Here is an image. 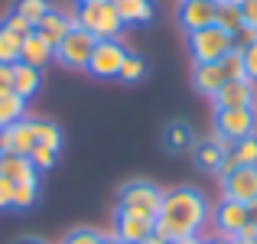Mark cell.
<instances>
[{"instance_id": "21", "label": "cell", "mask_w": 257, "mask_h": 244, "mask_svg": "<svg viewBox=\"0 0 257 244\" xmlns=\"http://www.w3.org/2000/svg\"><path fill=\"white\" fill-rule=\"evenodd\" d=\"M26 117V101L13 91H0V131L10 124H20Z\"/></svg>"}, {"instance_id": "39", "label": "cell", "mask_w": 257, "mask_h": 244, "mask_svg": "<svg viewBox=\"0 0 257 244\" xmlns=\"http://www.w3.org/2000/svg\"><path fill=\"white\" fill-rule=\"evenodd\" d=\"M234 241H257V225H251V221H247V225L241 228L238 234H234Z\"/></svg>"}, {"instance_id": "8", "label": "cell", "mask_w": 257, "mask_h": 244, "mask_svg": "<svg viewBox=\"0 0 257 244\" xmlns=\"http://www.w3.org/2000/svg\"><path fill=\"white\" fill-rule=\"evenodd\" d=\"M114 234H117L120 241H127V244H144V241H150L153 234H157V221L117 208V215H114Z\"/></svg>"}, {"instance_id": "35", "label": "cell", "mask_w": 257, "mask_h": 244, "mask_svg": "<svg viewBox=\"0 0 257 244\" xmlns=\"http://www.w3.org/2000/svg\"><path fill=\"white\" fill-rule=\"evenodd\" d=\"M244 75L257 85V43L244 49Z\"/></svg>"}, {"instance_id": "13", "label": "cell", "mask_w": 257, "mask_h": 244, "mask_svg": "<svg viewBox=\"0 0 257 244\" xmlns=\"http://www.w3.org/2000/svg\"><path fill=\"white\" fill-rule=\"evenodd\" d=\"M33 147H36V120L23 117L20 124L4 127V153H20V157H30Z\"/></svg>"}, {"instance_id": "7", "label": "cell", "mask_w": 257, "mask_h": 244, "mask_svg": "<svg viewBox=\"0 0 257 244\" xmlns=\"http://www.w3.org/2000/svg\"><path fill=\"white\" fill-rule=\"evenodd\" d=\"M124 59H127L124 43H120V39H104V43L94 46L91 62H88V72H91L94 78H117Z\"/></svg>"}, {"instance_id": "11", "label": "cell", "mask_w": 257, "mask_h": 244, "mask_svg": "<svg viewBox=\"0 0 257 244\" xmlns=\"http://www.w3.org/2000/svg\"><path fill=\"white\" fill-rule=\"evenodd\" d=\"M215 13H218V7H215L212 0H182L179 23H182L186 33H199V30H205V26H215Z\"/></svg>"}, {"instance_id": "25", "label": "cell", "mask_w": 257, "mask_h": 244, "mask_svg": "<svg viewBox=\"0 0 257 244\" xmlns=\"http://www.w3.org/2000/svg\"><path fill=\"white\" fill-rule=\"evenodd\" d=\"M166 147H170L173 153L192 150V131H189V124L176 120V124H170V127H166Z\"/></svg>"}, {"instance_id": "9", "label": "cell", "mask_w": 257, "mask_h": 244, "mask_svg": "<svg viewBox=\"0 0 257 244\" xmlns=\"http://www.w3.org/2000/svg\"><path fill=\"white\" fill-rule=\"evenodd\" d=\"M221 182H225V199L244 202V205L257 199V166H238Z\"/></svg>"}, {"instance_id": "15", "label": "cell", "mask_w": 257, "mask_h": 244, "mask_svg": "<svg viewBox=\"0 0 257 244\" xmlns=\"http://www.w3.org/2000/svg\"><path fill=\"white\" fill-rule=\"evenodd\" d=\"M215 225H218V231L225 234V238H234V234L247 225V205L244 202L225 199L218 208H215Z\"/></svg>"}, {"instance_id": "42", "label": "cell", "mask_w": 257, "mask_h": 244, "mask_svg": "<svg viewBox=\"0 0 257 244\" xmlns=\"http://www.w3.org/2000/svg\"><path fill=\"white\" fill-rule=\"evenodd\" d=\"M101 244H127V241H120L117 234H101Z\"/></svg>"}, {"instance_id": "34", "label": "cell", "mask_w": 257, "mask_h": 244, "mask_svg": "<svg viewBox=\"0 0 257 244\" xmlns=\"http://www.w3.org/2000/svg\"><path fill=\"white\" fill-rule=\"evenodd\" d=\"M231 39H234V49H247V46H254V43H257V30L244 23V26H241V30L231 36Z\"/></svg>"}, {"instance_id": "28", "label": "cell", "mask_w": 257, "mask_h": 244, "mask_svg": "<svg viewBox=\"0 0 257 244\" xmlns=\"http://www.w3.org/2000/svg\"><path fill=\"white\" fill-rule=\"evenodd\" d=\"M144 75H147V59L137 56V52H127V59H124V65H120L117 78L127 81V85H134V81H140Z\"/></svg>"}, {"instance_id": "40", "label": "cell", "mask_w": 257, "mask_h": 244, "mask_svg": "<svg viewBox=\"0 0 257 244\" xmlns=\"http://www.w3.org/2000/svg\"><path fill=\"white\" fill-rule=\"evenodd\" d=\"M247 221H251V225H257V199L247 202Z\"/></svg>"}, {"instance_id": "4", "label": "cell", "mask_w": 257, "mask_h": 244, "mask_svg": "<svg viewBox=\"0 0 257 244\" xmlns=\"http://www.w3.org/2000/svg\"><path fill=\"white\" fill-rule=\"evenodd\" d=\"M231 49L234 39L221 26H205L199 33H189V52H192L195 62H221Z\"/></svg>"}, {"instance_id": "43", "label": "cell", "mask_w": 257, "mask_h": 244, "mask_svg": "<svg viewBox=\"0 0 257 244\" xmlns=\"http://www.w3.org/2000/svg\"><path fill=\"white\" fill-rule=\"evenodd\" d=\"M205 244H238L234 238H225V234H218V238H212V241H205Z\"/></svg>"}, {"instance_id": "23", "label": "cell", "mask_w": 257, "mask_h": 244, "mask_svg": "<svg viewBox=\"0 0 257 244\" xmlns=\"http://www.w3.org/2000/svg\"><path fill=\"white\" fill-rule=\"evenodd\" d=\"M20 46H23V39L0 23V65H17L20 62Z\"/></svg>"}, {"instance_id": "47", "label": "cell", "mask_w": 257, "mask_h": 244, "mask_svg": "<svg viewBox=\"0 0 257 244\" xmlns=\"http://www.w3.org/2000/svg\"><path fill=\"white\" fill-rule=\"evenodd\" d=\"M78 4H104V0H78Z\"/></svg>"}, {"instance_id": "41", "label": "cell", "mask_w": 257, "mask_h": 244, "mask_svg": "<svg viewBox=\"0 0 257 244\" xmlns=\"http://www.w3.org/2000/svg\"><path fill=\"white\" fill-rule=\"evenodd\" d=\"M170 244H205L199 238V234H192V238H179V241H170Z\"/></svg>"}, {"instance_id": "1", "label": "cell", "mask_w": 257, "mask_h": 244, "mask_svg": "<svg viewBox=\"0 0 257 244\" xmlns=\"http://www.w3.org/2000/svg\"><path fill=\"white\" fill-rule=\"evenodd\" d=\"M205 221H208V202L199 189L179 186L173 192H163V205L157 215V234L163 241L192 238L205 228Z\"/></svg>"}, {"instance_id": "27", "label": "cell", "mask_w": 257, "mask_h": 244, "mask_svg": "<svg viewBox=\"0 0 257 244\" xmlns=\"http://www.w3.org/2000/svg\"><path fill=\"white\" fill-rule=\"evenodd\" d=\"M52 10L49 0H13V13H20V17H26L33 26L39 23V20L46 17V13Z\"/></svg>"}, {"instance_id": "45", "label": "cell", "mask_w": 257, "mask_h": 244, "mask_svg": "<svg viewBox=\"0 0 257 244\" xmlns=\"http://www.w3.org/2000/svg\"><path fill=\"white\" fill-rule=\"evenodd\" d=\"M144 244H170V241H163L160 234H153V238H150V241H144Z\"/></svg>"}, {"instance_id": "24", "label": "cell", "mask_w": 257, "mask_h": 244, "mask_svg": "<svg viewBox=\"0 0 257 244\" xmlns=\"http://www.w3.org/2000/svg\"><path fill=\"white\" fill-rule=\"evenodd\" d=\"M215 26H221L225 33H238L244 26V17H241V7L234 4H218V13H215Z\"/></svg>"}, {"instance_id": "3", "label": "cell", "mask_w": 257, "mask_h": 244, "mask_svg": "<svg viewBox=\"0 0 257 244\" xmlns=\"http://www.w3.org/2000/svg\"><path fill=\"white\" fill-rule=\"evenodd\" d=\"M160 205H163V192H160L153 182H144V179L127 182V186L120 189V199H117V208L134 212V215H140V218H150V221H157Z\"/></svg>"}, {"instance_id": "38", "label": "cell", "mask_w": 257, "mask_h": 244, "mask_svg": "<svg viewBox=\"0 0 257 244\" xmlns=\"http://www.w3.org/2000/svg\"><path fill=\"white\" fill-rule=\"evenodd\" d=\"M13 85V65H0V91H10Z\"/></svg>"}, {"instance_id": "26", "label": "cell", "mask_w": 257, "mask_h": 244, "mask_svg": "<svg viewBox=\"0 0 257 244\" xmlns=\"http://www.w3.org/2000/svg\"><path fill=\"white\" fill-rule=\"evenodd\" d=\"M231 160L238 163V166H257V134H251V137H244V140H234Z\"/></svg>"}, {"instance_id": "19", "label": "cell", "mask_w": 257, "mask_h": 244, "mask_svg": "<svg viewBox=\"0 0 257 244\" xmlns=\"http://www.w3.org/2000/svg\"><path fill=\"white\" fill-rule=\"evenodd\" d=\"M0 176H4V179H10L13 186H17V182L33 179V176H36V169H33L30 157H20V153H4V157H0Z\"/></svg>"}, {"instance_id": "5", "label": "cell", "mask_w": 257, "mask_h": 244, "mask_svg": "<svg viewBox=\"0 0 257 244\" xmlns=\"http://www.w3.org/2000/svg\"><path fill=\"white\" fill-rule=\"evenodd\" d=\"M94 46H98V39H94L91 33H85L82 26L75 23V30H72L69 36L56 46V62L65 65V69H88Z\"/></svg>"}, {"instance_id": "2", "label": "cell", "mask_w": 257, "mask_h": 244, "mask_svg": "<svg viewBox=\"0 0 257 244\" xmlns=\"http://www.w3.org/2000/svg\"><path fill=\"white\" fill-rule=\"evenodd\" d=\"M75 23L82 26L85 33H91L98 43H104V39H117L120 30H124V20H120L114 0H104V4H82Z\"/></svg>"}, {"instance_id": "36", "label": "cell", "mask_w": 257, "mask_h": 244, "mask_svg": "<svg viewBox=\"0 0 257 244\" xmlns=\"http://www.w3.org/2000/svg\"><path fill=\"white\" fill-rule=\"evenodd\" d=\"M7 208H13V182L0 176V212H7Z\"/></svg>"}, {"instance_id": "29", "label": "cell", "mask_w": 257, "mask_h": 244, "mask_svg": "<svg viewBox=\"0 0 257 244\" xmlns=\"http://www.w3.org/2000/svg\"><path fill=\"white\" fill-rule=\"evenodd\" d=\"M30 163H33V169L36 173H43V169H52L59 163V150L56 147H43V144H36L30 150Z\"/></svg>"}, {"instance_id": "49", "label": "cell", "mask_w": 257, "mask_h": 244, "mask_svg": "<svg viewBox=\"0 0 257 244\" xmlns=\"http://www.w3.org/2000/svg\"><path fill=\"white\" fill-rule=\"evenodd\" d=\"M238 244H257V241H238Z\"/></svg>"}, {"instance_id": "44", "label": "cell", "mask_w": 257, "mask_h": 244, "mask_svg": "<svg viewBox=\"0 0 257 244\" xmlns=\"http://www.w3.org/2000/svg\"><path fill=\"white\" fill-rule=\"evenodd\" d=\"M17 244H46V241H39V238H20Z\"/></svg>"}, {"instance_id": "37", "label": "cell", "mask_w": 257, "mask_h": 244, "mask_svg": "<svg viewBox=\"0 0 257 244\" xmlns=\"http://www.w3.org/2000/svg\"><path fill=\"white\" fill-rule=\"evenodd\" d=\"M241 17H244L247 26L257 30V0H244V4H241Z\"/></svg>"}, {"instance_id": "10", "label": "cell", "mask_w": 257, "mask_h": 244, "mask_svg": "<svg viewBox=\"0 0 257 244\" xmlns=\"http://www.w3.org/2000/svg\"><path fill=\"white\" fill-rule=\"evenodd\" d=\"M195 166L205 169V173H218L221 163L228 160V153H231V140H225L221 134H215V137L202 140V144H195Z\"/></svg>"}, {"instance_id": "48", "label": "cell", "mask_w": 257, "mask_h": 244, "mask_svg": "<svg viewBox=\"0 0 257 244\" xmlns=\"http://www.w3.org/2000/svg\"><path fill=\"white\" fill-rule=\"evenodd\" d=\"M228 4H234V7H241V4H244V0H228Z\"/></svg>"}, {"instance_id": "20", "label": "cell", "mask_w": 257, "mask_h": 244, "mask_svg": "<svg viewBox=\"0 0 257 244\" xmlns=\"http://www.w3.org/2000/svg\"><path fill=\"white\" fill-rule=\"evenodd\" d=\"M114 7H117L120 20L127 23H150L153 20V0H114Z\"/></svg>"}, {"instance_id": "33", "label": "cell", "mask_w": 257, "mask_h": 244, "mask_svg": "<svg viewBox=\"0 0 257 244\" xmlns=\"http://www.w3.org/2000/svg\"><path fill=\"white\" fill-rule=\"evenodd\" d=\"M62 244H101V234L91 231V228H78V231H72Z\"/></svg>"}, {"instance_id": "46", "label": "cell", "mask_w": 257, "mask_h": 244, "mask_svg": "<svg viewBox=\"0 0 257 244\" xmlns=\"http://www.w3.org/2000/svg\"><path fill=\"white\" fill-rule=\"evenodd\" d=\"M0 157H4V131H0Z\"/></svg>"}, {"instance_id": "14", "label": "cell", "mask_w": 257, "mask_h": 244, "mask_svg": "<svg viewBox=\"0 0 257 244\" xmlns=\"http://www.w3.org/2000/svg\"><path fill=\"white\" fill-rule=\"evenodd\" d=\"M20 62L43 72L56 62V46H49L39 33H30V36L23 39V46H20Z\"/></svg>"}, {"instance_id": "12", "label": "cell", "mask_w": 257, "mask_h": 244, "mask_svg": "<svg viewBox=\"0 0 257 244\" xmlns=\"http://www.w3.org/2000/svg\"><path fill=\"white\" fill-rule=\"evenodd\" d=\"M257 101V85L251 78H238V81H225L218 94H215V107L225 111V107H254Z\"/></svg>"}, {"instance_id": "16", "label": "cell", "mask_w": 257, "mask_h": 244, "mask_svg": "<svg viewBox=\"0 0 257 244\" xmlns=\"http://www.w3.org/2000/svg\"><path fill=\"white\" fill-rule=\"evenodd\" d=\"M75 30V17H65V13H59V10H49L43 20L36 23V33L46 39L49 46H59L69 33Z\"/></svg>"}, {"instance_id": "22", "label": "cell", "mask_w": 257, "mask_h": 244, "mask_svg": "<svg viewBox=\"0 0 257 244\" xmlns=\"http://www.w3.org/2000/svg\"><path fill=\"white\" fill-rule=\"evenodd\" d=\"M36 202H39V176L13 186V208H17V212H30Z\"/></svg>"}, {"instance_id": "17", "label": "cell", "mask_w": 257, "mask_h": 244, "mask_svg": "<svg viewBox=\"0 0 257 244\" xmlns=\"http://www.w3.org/2000/svg\"><path fill=\"white\" fill-rule=\"evenodd\" d=\"M228 75L221 72L218 62H195V72H192V85L199 88L202 94H208V98H215V94L225 88Z\"/></svg>"}, {"instance_id": "6", "label": "cell", "mask_w": 257, "mask_h": 244, "mask_svg": "<svg viewBox=\"0 0 257 244\" xmlns=\"http://www.w3.org/2000/svg\"><path fill=\"white\" fill-rule=\"evenodd\" d=\"M215 134H221L225 140H244L257 134V114L254 107H225L215 114Z\"/></svg>"}, {"instance_id": "32", "label": "cell", "mask_w": 257, "mask_h": 244, "mask_svg": "<svg viewBox=\"0 0 257 244\" xmlns=\"http://www.w3.org/2000/svg\"><path fill=\"white\" fill-rule=\"evenodd\" d=\"M4 26H7L10 33H17L20 39H26L30 33H36V26H33L30 20H26V17H20V13H13V10H10V17L4 20Z\"/></svg>"}, {"instance_id": "30", "label": "cell", "mask_w": 257, "mask_h": 244, "mask_svg": "<svg viewBox=\"0 0 257 244\" xmlns=\"http://www.w3.org/2000/svg\"><path fill=\"white\" fill-rule=\"evenodd\" d=\"M221 72L228 75V81H238V78H247L244 75V49H231L225 59H221Z\"/></svg>"}, {"instance_id": "18", "label": "cell", "mask_w": 257, "mask_h": 244, "mask_svg": "<svg viewBox=\"0 0 257 244\" xmlns=\"http://www.w3.org/2000/svg\"><path fill=\"white\" fill-rule=\"evenodd\" d=\"M39 88H43V72L33 69V65H23V62L13 65V85H10L13 94H20L23 101H30V98L39 94Z\"/></svg>"}, {"instance_id": "31", "label": "cell", "mask_w": 257, "mask_h": 244, "mask_svg": "<svg viewBox=\"0 0 257 244\" xmlns=\"http://www.w3.org/2000/svg\"><path fill=\"white\" fill-rule=\"evenodd\" d=\"M36 144L62 150V131L56 124H49V120H36Z\"/></svg>"}]
</instances>
